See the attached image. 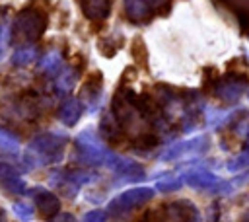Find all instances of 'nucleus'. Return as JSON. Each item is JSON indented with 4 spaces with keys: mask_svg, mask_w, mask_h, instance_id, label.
Wrapping results in <instances>:
<instances>
[{
    "mask_svg": "<svg viewBox=\"0 0 249 222\" xmlns=\"http://www.w3.org/2000/svg\"><path fill=\"white\" fill-rule=\"evenodd\" d=\"M68 144V136L54 130H45L33 136L21 156V164L25 171L35 169L37 166H53L64 158V148Z\"/></svg>",
    "mask_w": 249,
    "mask_h": 222,
    "instance_id": "obj_1",
    "label": "nucleus"
},
{
    "mask_svg": "<svg viewBox=\"0 0 249 222\" xmlns=\"http://www.w3.org/2000/svg\"><path fill=\"white\" fill-rule=\"evenodd\" d=\"M154 195H156L154 187H148V185H144V187H130V189L119 193L117 197H113L105 210H107L109 216H113L117 220H123L132 210H136V208L144 206L148 201H152Z\"/></svg>",
    "mask_w": 249,
    "mask_h": 222,
    "instance_id": "obj_2",
    "label": "nucleus"
},
{
    "mask_svg": "<svg viewBox=\"0 0 249 222\" xmlns=\"http://www.w3.org/2000/svg\"><path fill=\"white\" fill-rule=\"evenodd\" d=\"M74 148H76V160L88 167H95V166L105 167L113 156V152L105 148V144L91 130L80 132L74 140Z\"/></svg>",
    "mask_w": 249,
    "mask_h": 222,
    "instance_id": "obj_3",
    "label": "nucleus"
},
{
    "mask_svg": "<svg viewBox=\"0 0 249 222\" xmlns=\"http://www.w3.org/2000/svg\"><path fill=\"white\" fill-rule=\"evenodd\" d=\"M45 27H47L45 16H43L41 12H31V10L21 12V14L16 18V21H14V31H16V35H18L19 39L27 41V43H35V41L43 35Z\"/></svg>",
    "mask_w": 249,
    "mask_h": 222,
    "instance_id": "obj_4",
    "label": "nucleus"
},
{
    "mask_svg": "<svg viewBox=\"0 0 249 222\" xmlns=\"http://www.w3.org/2000/svg\"><path fill=\"white\" fill-rule=\"evenodd\" d=\"M208 148V138L204 134H198L195 138H187L181 142H175L171 146H167L160 160L161 162H177V160H187V158H195L198 154H202Z\"/></svg>",
    "mask_w": 249,
    "mask_h": 222,
    "instance_id": "obj_5",
    "label": "nucleus"
},
{
    "mask_svg": "<svg viewBox=\"0 0 249 222\" xmlns=\"http://www.w3.org/2000/svg\"><path fill=\"white\" fill-rule=\"evenodd\" d=\"M35 199V208L45 220H53L60 212V199L54 191L45 189V187H35L29 191Z\"/></svg>",
    "mask_w": 249,
    "mask_h": 222,
    "instance_id": "obj_6",
    "label": "nucleus"
},
{
    "mask_svg": "<svg viewBox=\"0 0 249 222\" xmlns=\"http://www.w3.org/2000/svg\"><path fill=\"white\" fill-rule=\"evenodd\" d=\"M183 183L193 187V189H198V191H204V193H210L222 179L212 173L210 169H204V167H195V169H189L181 175Z\"/></svg>",
    "mask_w": 249,
    "mask_h": 222,
    "instance_id": "obj_7",
    "label": "nucleus"
},
{
    "mask_svg": "<svg viewBox=\"0 0 249 222\" xmlns=\"http://www.w3.org/2000/svg\"><path fill=\"white\" fill-rule=\"evenodd\" d=\"M0 187L10 195H23L27 191V183L19 169L8 162H0Z\"/></svg>",
    "mask_w": 249,
    "mask_h": 222,
    "instance_id": "obj_8",
    "label": "nucleus"
},
{
    "mask_svg": "<svg viewBox=\"0 0 249 222\" xmlns=\"http://www.w3.org/2000/svg\"><path fill=\"white\" fill-rule=\"evenodd\" d=\"M245 90V82L243 80H235V78H222L216 86H214V95L224 101V103H235L241 93Z\"/></svg>",
    "mask_w": 249,
    "mask_h": 222,
    "instance_id": "obj_9",
    "label": "nucleus"
},
{
    "mask_svg": "<svg viewBox=\"0 0 249 222\" xmlns=\"http://www.w3.org/2000/svg\"><path fill=\"white\" fill-rule=\"evenodd\" d=\"M82 113H84V103H82V99H78V97H66V99L60 103V107L56 109V119H58L62 125H66V127H74V125L80 121Z\"/></svg>",
    "mask_w": 249,
    "mask_h": 222,
    "instance_id": "obj_10",
    "label": "nucleus"
},
{
    "mask_svg": "<svg viewBox=\"0 0 249 222\" xmlns=\"http://www.w3.org/2000/svg\"><path fill=\"white\" fill-rule=\"evenodd\" d=\"M82 8L89 19H105L111 12V0H82Z\"/></svg>",
    "mask_w": 249,
    "mask_h": 222,
    "instance_id": "obj_11",
    "label": "nucleus"
},
{
    "mask_svg": "<svg viewBox=\"0 0 249 222\" xmlns=\"http://www.w3.org/2000/svg\"><path fill=\"white\" fill-rule=\"evenodd\" d=\"M99 132H101V138H105V140H109V142H115V140L121 138L123 127H121V123L117 121V117H115L113 113H107V115L101 119Z\"/></svg>",
    "mask_w": 249,
    "mask_h": 222,
    "instance_id": "obj_12",
    "label": "nucleus"
},
{
    "mask_svg": "<svg viewBox=\"0 0 249 222\" xmlns=\"http://www.w3.org/2000/svg\"><path fill=\"white\" fill-rule=\"evenodd\" d=\"M37 56H39L37 47H35L33 43H25V45H19V47L12 53L10 60H12V64H16V66H27V64H31L33 60H37Z\"/></svg>",
    "mask_w": 249,
    "mask_h": 222,
    "instance_id": "obj_13",
    "label": "nucleus"
},
{
    "mask_svg": "<svg viewBox=\"0 0 249 222\" xmlns=\"http://www.w3.org/2000/svg\"><path fill=\"white\" fill-rule=\"evenodd\" d=\"M101 90H103V86H101V80L99 78H89L84 84V93L82 95H84V101H86V105L89 109H95L99 105V101H101Z\"/></svg>",
    "mask_w": 249,
    "mask_h": 222,
    "instance_id": "obj_14",
    "label": "nucleus"
},
{
    "mask_svg": "<svg viewBox=\"0 0 249 222\" xmlns=\"http://www.w3.org/2000/svg\"><path fill=\"white\" fill-rule=\"evenodd\" d=\"M124 12L132 21H144L150 16V6L146 0H124Z\"/></svg>",
    "mask_w": 249,
    "mask_h": 222,
    "instance_id": "obj_15",
    "label": "nucleus"
},
{
    "mask_svg": "<svg viewBox=\"0 0 249 222\" xmlns=\"http://www.w3.org/2000/svg\"><path fill=\"white\" fill-rule=\"evenodd\" d=\"M60 66H62V58H60L58 51H49L47 55H43L39 58V70L45 72V74L54 76V74H58Z\"/></svg>",
    "mask_w": 249,
    "mask_h": 222,
    "instance_id": "obj_16",
    "label": "nucleus"
},
{
    "mask_svg": "<svg viewBox=\"0 0 249 222\" xmlns=\"http://www.w3.org/2000/svg\"><path fill=\"white\" fill-rule=\"evenodd\" d=\"M76 82H78V72L74 68H64L62 72L56 74V80H54V84L60 90V93L72 92L74 86H76Z\"/></svg>",
    "mask_w": 249,
    "mask_h": 222,
    "instance_id": "obj_17",
    "label": "nucleus"
},
{
    "mask_svg": "<svg viewBox=\"0 0 249 222\" xmlns=\"http://www.w3.org/2000/svg\"><path fill=\"white\" fill-rule=\"evenodd\" d=\"M226 167H228V171H231V173L245 171V169L249 167V142L245 144V148H243L239 154H235L233 158H230V160H228Z\"/></svg>",
    "mask_w": 249,
    "mask_h": 222,
    "instance_id": "obj_18",
    "label": "nucleus"
},
{
    "mask_svg": "<svg viewBox=\"0 0 249 222\" xmlns=\"http://www.w3.org/2000/svg\"><path fill=\"white\" fill-rule=\"evenodd\" d=\"M19 148H21L19 138H18L14 132H10L8 129L0 127V150L10 152V154H18V152H19Z\"/></svg>",
    "mask_w": 249,
    "mask_h": 222,
    "instance_id": "obj_19",
    "label": "nucleus"
},
{
    "mask_svg": "<svg viewBox=\"0 0 249 222\" xmlns=\"http://www.w3.org/2000/svg\"><path fill=\"white\" fill-rule=\"evenodd\" d=\"M12 212L21 220V222H31L35 218V208L27 201H16L12 204Z\"/></svg>",
    "mask_w": 249,
    "mask_h": 222,
    "instance_id": "obj_20",
    "label": "nucleus"
},
{
    "mask_svg": "<svg viewBox=\"0 0 249 222\" xmlns=\"http://www.w3.org/2000/svg\"><path fill=\"white\" fill-rule=\"evenodd\" d=\"M181 187H183V179H181V175H179V177H165V179L158 181L154 189H158V191H161V193H171V191H177V189H181Z\"/></svg>",
    "mask_w": 249,
    "mask_h": 222,
    "instance_id": "obj_21",
    "label": "nucleus"
},
{
    "mask_svg": "<svg viewBox=\"0 0 249 222\" xmlns=\"http://www.w3.org/2000/svg\"><path fill=\"white\" fill-rule=\"evenodd\" d=\"M233 130L241 136V138H247L249 140V111H245V113H241V117L235 121V117H233Z\"/></svg>",
    "mask_w": 249,
    "mask_h": 222,
    "instance_id": "obj_22",
    "label": "nucleus"
},
{
    "mask_svg": "<svg viewBox=\"0 0 249 222\" xmlns=\"http://www.w3.org/2000/svg\"><path fill=\"white\" fill-rule=\"evenodd\" d=\"M107 220H109V214L105 208H93L82 216V222H107Z\"/></svg>",
    "mask_w": 249,
    "mask_h": 222,
    "instance_id": "obj_23",
    "label": "nucleus"
},
{
    "mask_svg": "<svg viewBox=\"0 0 249 222\" xmlns=\"http://www.w3.org/2000/svg\"><path fill=\"white\" fill-rule=\"evenodd\" d=\"M10 41V33L6 31V27H0V60L6 56V45Z\"/></svg>",
    "mask_w": 249,
    "mask_h": 222,
    "instance_id": "obj_24",
    "label": "nucleus"
},
{
    "mask_svg": "<svg viewBox=\"0 0 249 222\" xmlns=\"http://www.w3.org/2000/svg\"><path fill=\"white\" fill-rule=\"evenodd\" d=\"M53 222H78V220H76V216L70 214V212H58V214L53 218Z\"/></svg>",
    "mask_w": 249,
    "mask_h": 222,
    "instance_id": "obj_25",
    "label": "nucleus"
},
{
    "mask_svg": "<svg viewBox=\"0 0 249 222\" xmlns=\"http://www.w3.org/2000/svg\"><path fill=\"white\" fill-rule=\"evenodd\" d=\"M146 2H148V6H152V8H160V6H163L165 0H146Z\"/></svg>",
    "mask_w": 249,
    "mask_h": 222,
    "instance_id": "obj_26",
    "label": "nucleus"
},
{
    "mask_svg": "<svg viewBox=\"0 0 249 222\" xmlns=\"http://www.w3.org/2000/svg\"><path fill=\"white\" fill-rule=\"evenodd\" d=\"M0 222H4V210L0 208Z\"/></svg>",
    "mask_w": 249,
    "mask_h": 222,
    "instance_id": "obj_27",
    "label": "nucleus"
}]
</instances>
